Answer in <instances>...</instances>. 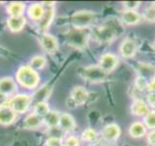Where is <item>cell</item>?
I'll return each mask as SVG.
<instances>
[{"mask_svg":"<svg viewBox=\"0 0 155 146\" xmlns=\"http://www.w3.org/2000/svg\"><path fill=\"white\" fill-rule=\"evenodd\" d=\"M11 97H9L8 96L0 92V108L1 107H6L11 105Z\"/></svg>","mask_w":155,"mask_h":146,"instance_id":"e575fe53","label":"cell"},{"mask_svg":"<svg viewBox=\"0 0 155 146\" xmlns=\"http://www.w3.org/2000/svg\"><path fill=\"white\" fill-rule=\"evenodd\" d=\"M16 79L23 88L29 90L35 89L40 82L39 74L30 65L19 66L16 74Z\"/></svg>","mask_w":155,"mask_h":146,"instance_id":"7a4b0ae2","label":"cell"},{"mask_svg":"<svg viewBox=\"0 0 155 146\" xmlns=\"http://www.w3.org/2000/svg\"><path fill=\"white\" fill-rule=\"evenodd\" d=\"M147 103L152 108H155V92H148L147 95Z\"/></svg>","mask_w":155,"mask_h":146,"instance_id":"d590c367","label":"cell"},{"mask_svg":"<svg viewBox=\"0 0 155 146\" xmlns=\"http://www.w3.org/2000/svg\"><path fill=\"white\" fill-rule=\"evenodd\" d=\"M142 17L137 11H132V10H125L121 14V21L127 26H135L138 24Z\"/></svg>","mask_w":155,"mask_h":146,"instance_id":"2e32d148","label":"cell"},{"mask_svg":"<svg viewBox=\"0 0 155 146\" xmlns=\"http://www.w3.org/2000/svg\"><path fill=\"white\" fill-rule=\"evenodd\" d=\"M64 146H80V140L75 135H70L65 139Z\"/></svg>","mask_w":155,"mask_h":146,"instance_id":"1f68e13d","label":"cell"},{"mask_svg":"<svg viewBox=\"0 0 155 146\" xmlns=\"http://www.w3.org/2000/svg\"><path fill=\"white\" fill-rule=\"evenodd\" d=\"M148 105L143 99H136L131 104V113L138 117H144L148 113Z\"/></svg>","mask_w":155,"mask_h":146,"instance_id":"9a60e30c","label":"cell"},{"mask_svg":"<svg viewBox=\"0 0 155 146\" xmlns=\"http://www.w3.org/2000/svg\"><path fill=\"white\" fill-rule=\"evenodd\" d=\"M119 53L122 57L130 58L133 57L137 53V44L131 38H126L122 41L119 47Z\"/></svg>","mask_w":155,"mask_h":146,"instance_id":"30bf717a","label":"cell"},{"mask_svg":"<svg viewBox=\"0 0 155 146\" xmlns=\"http://www.w3.org/2000/svg\"><path fill=\"white\" fill-rule=\"evenodd\" d=\"M97 18V15L94 12L81 10L77 11L70 17V23L74 28L85 29L94 23Z\"/></svg>","mask_w":155,"mask_h":146,"instance_id":"3957f363","label":"cell"},{"mask_svg":"<svg viewBox=\"0 0 155 146\" xmlns=\"http://www.w3.org/2000/svg\"><path fill=\"white\" fill-rule=\"evenodd\" d=\"M123 27L117 21H108L92 31V37L100 43H110L119 36Z\"/></svg>","mask_w":155,"mask_h":146,"instance_id":"6da1fadb","label":"cell"},{"mask_svg":"<svg viewBox=\"0 0 155 146\" xmlns=\"http://www.w3.org/2000/svg\"><path fill=\"white\" fill-rule=\"evenodd\" d=\"M40 42L42 48L50 55H53L58 51L59 44H58L57 38L50 33H44L40 39Z\"/></svg>","mask_w":155,"mask_h":146,"instance_id":"52a82bcc","label":"cell"},{"mask_svg":"<svg viewBox=\"0 0 155 146\" xmlns=\"http://www.w3.org/2000/svg\"><path fill=\"white\" fill-rule=\"evenodd\" d=\"M46 146H64V141L58 136H51L46 140Z\"/></svg>","mask_w":155,"mask_h":146,"instance_id":"4dcf8cb0","label":"cell"},{"mask_svg":"<svg viewBox=\"0 0 155 146\" xmlns=\"http://www.w3.org/2000/svg\"><path fill=\"white\" fill-rule=\"evenodd\" d=\"M97 137H98L97 131L94 129H91V128L84 130L81 134V138L84 141H87V142H93L94 140L97 139Z\"/></svg>","mask_w":155,"mask_h":146,"instance_id":"83f0119b","label":"cell"},{"mask_svg":"<svg viewBox=\"0 0 155 146\" xmlns=\"http://www.w3.org/2000/svg\"><path fill=\"white\" fill-rule=\"evenodd\" d=\"M18 91V86L12 77H3L0 79V92L8 96L15 95Z\"/></svg>","mask_w":155,"mask_h":146,"instance_id":"7c38bea8","label":"cell"},{"mask_svg":"<svg viewBox=\"0 0 155 146\" xmlns=\"http://www.w3.org/2000/svg\"><path fill=\"white\" fill-rule=\"evenodd\" d=\"M60 114L58 111H50L48 114L44 118V123H45L48 128L52 129L59 125Z\"/></svg>","mask_w":155,"mask_h":146,"instance_id":"d4e9b609","label":"cell"},{"mask_svg":"<svg viewBox=\"0 0 155 146\" xmlns=\"http://www.w3.org/2000/svg\"><path fill=\"white\" fill-rule=\"evenodd\" d=\"M54 15H55L54 9L48 8L45 12V15H44L43 18L41 19V21L39 22V24H38L39 29L42 30V31H46L51 24L53 19H54Z\"/></svg>","mask_w":155,"mask_h":146,"instance_id":"44dd1931","label":"cell"},{"mask_svg":"<svg viewBox=\"0 0 155 146\" xmlns=\"http://www.w3.org/2000/svg\"><path fill=\"white\" fill-rule=\"evenodd\" d=\"M121 134L120 128L117 124L110 123L107 125L103 130V137L107 141H114L116 140Z\"/></svg>","mask_w":155,"mask_h":146,"instance_id":"4fadbf2b","label":"cell"},{"mask_svg":"<svg viewBox=\"0 0 155 146\" xmlns=\"http://www.w3.org/2000/svg\"><path fill=\"white\" fill-rule=\"evenodd\" d=\"M140 5V2L139 1H127L123 2V7L126 10H132V11H136V9H138Z\"/></svg>","mask_w":155,"mask_h":146,"instance_id":"d6a6232c","label":"cell"},{"mask_svg":"<svg viewBox=\"0 0 155 146\" xmlns=\"http://www.w3.org/2000/svg\"><path fill=\"white\" fill-rule=\"evenodd\" d=\"M144 18L148 19V21H151L154 22V19H155V8L153 6H150L148 7L147 10L144 11Z\"/></svg>","mask_w":155,"mask_h":146,"instance_id":"836d02e7","label":"cell"},{"mask_svg":"<svg viewBox=\"0 0 155 146\" xmlns=\"http://www.w3.org/2000/svg\"><path fill=\"white\" fill-rule=\"evenodd\" d=\"M152 6H153V7L155 8V2H153V4H152Z\"/></svg>","mask_w":155,"mask_h":146,"instance_id":"ab89813d","label":"cell"},{"mask_svg":"<svg viewBox=\"0 0 155 146\" xmlns=\"http://www.w3.org/2000/svg\"><path fill=\"white\" fill-rule=\"evenodd\" d=\"M129 134L135 138H139L147 134V127L140 122H135L129 128Z\"/></svg>","mask_w":155,"mask_h":146,"instance_id":"cb8c5ba5","label":"cell"},{"mask_svg":"<svg viewBox=\"0 0 155 146\" xmlns=\"http://www.w3.org/2000/svg\"><path fill=\"white\" fill-rule=\"evenodd\" d=\"M154 22H155V19H154Z\"/></svg>","mask_w":155,"mask_h":146,"instance_id":"b9f144b4","label":"cell"},{"mask_svg":"<svg viewBox=\"0 0 155 146\" xmlns=\"http://www.w3.org/2000/svg\"><path fill=\"white\" fill-rule=\"evenodd\" d=\"M92 146H96V145H92ZM101 146H104V145H101Z\"/></svg>","mask_w":155,"mask_h":146,"instance_id":"60d3db41","label":"cell"},{"mask_svg":"<svg viewBox=\"0 0 155 146\" xmlns=\"http://www.w3.org/2000/svg\"><path fill=\"white\" fill-rule=\"evenodd\" d=\"M47 64V58L43 56H35L30 60V66L33 69H43Z\"/></svg>","mask_w":155,"mask_h":146,"instance_id":"4316f807","label":"cell"},{"mask_svg":"<svg viewBox=\"0 0 155 146\" xmlns=\"http://www.w3.org/2000/svg\"><path fill=\"white\" fill-rule=\"evenodd\" d=\"M59 126L62 130L64 131H72L76 128V121L71 114L64 113L60 114V120H59Z\"/></svg>","mask_w":155,"mask_h":146,"instance_id":"ac0fdd59","label":"cell"},{"mask_svg":"<svg viewBox=\"0 0 155 146\" xmlns=\"http://www.w3.org/2000/svg\"><path fill=\"white\" fill-rule=\"evenodd\" d=\"M147 91L148 92H155V77L150 79L147 85Z\"/></svg>","mask_w":155,"mask_h":146,"instance_id":"74e56055","label":"cell"},{"mask_svg":"<svg viewBox=\"0 0 155 146\" xmlns=\"http://www.w3.org/2000/svg\"><path fill=\"white\" fill-rule=\"evenodd\" d=\"M32 103L31 96L26 94H18L12 97L11 99V108L16 112V113H25L28 110L29 106Z\"/></svg>","mask_w":155,"mask_h":146,"instance_id":"8992f818","label":"cell"},{"mask_svg":"<svg viewBox=\"0 0 155 146\" xmlns=\"http://www.w3.org/2000/svg\"><path fill=\"white\" fill-rule=\"evenodd\" d=\"M52 88L50 84H46L42 86L41 88L34 92V94L31 96V99H32V103L36 104L39 103V102H47V100L48 99L51 94V90Z\"/></svg>","mask_w":155,"mask_h":146,"instance_id":"8fae6325","label":"cell"},{"mask_svg":"<svg viewBox=\"0 0 155 146\" xmlns=\"http://www.w3.org/2000/svg\"><path fill=\"white\" fill-rule=\"evenodd\" d=\"M153 50L155 51V40H154V42H153Z\"/></svg>","mask_w":155,"mask_h":146,"instance_id":"f35d334b","label":"cell"},{"mask_svg":"<svg viewBox=\"0 0 155 146\" xmlns=\"http://www.w3.org/2000/svg\"><path fill=\"white\" fill-rule=\"evenodd\" d=\"M80 75L90 83H102L106 80V73L99 65H88L80 70Z\"/></svg>","mask_w":155,"mask_h":146,"instance_id":"5b68a950","label":"cell"},{"mask_svg":"<svg viewBox=\"0 0 155 146\" xmlns=\"http://www.w3.org/2000/svg\"><path fill=\"white\" fill-rule=\"evenodd\" d=\"M138 69L140 72V76H142L147 80V78H154L155 77V65L150 64L147 62H139Z\"/></svg>","mask_w":155,"mask_h":146,"instance_id":"7402d4cb","label":"cell"},{"mask_svg":"<svg viewBox=\"0 0 155 146\" xmlns=\"http://www.w3.org/2000/svg\"><path fill=\"white\" fill-rule=\"evenodd\" d=\"M50 111L51 110H50V107H48V102H39V103L34 104L33 113L42 117V118H45Z\"/></svg>","mask_w":155,"mask_h":146,"instance_id":"484cf974","label":"cell"},{"mask_svg":"<svg viewBox=\"0 0 155 146\" xmlns=\"http://www.w3.org/2000/svg\"><path fill=\"white\" fill-rule=\"evenodd\" d=\"M143 124L148 129H155V110L148 111L143 117Z\"/></svg>","mask_w":155,"mask_h":146,"instance_id":"f1b7e54d","label":"cell"},{"mask_svg":"<svg viewBox=\"0 0 155 146\" xmlns=\"http://www.w3.org/2000/svg\"><path fill=\"white\" fill-rule=\"evenodd\" d=\"M26 23V19L24 16L21 17H10L7 19V26L13 32H18L24 27Z\"/></svg>","mask_w":155,"mask_h":146,"instance_id":"d6986e66","label":"cell"},{"mask_svg":"<svg viewBox=\"0 0 155 146\" xmlns=\"http://www.w3.org/2000/svg\"><path fill=\"white\" fill-rule=\"evenodd\" d=\"M118 64V57L111 53H107L100 57L99 66L103 69L106 73L113 71Z\"/></svg>","mask_w":155,"mask_h":146,"instance_id":"9c48e42d","label":"cell"},{"mask_svg":"<svg viewBox=\"0 0 155 146\" xmlns=\"http://www.w3.org/2000/svg\"><path fill=\"white\" fill-rule=\"evenodd\" d=\"M25 5L22 2H12L7 6V13L11 17H21L23 16Z\"/></svg>","mask_w":155,"mask_h":146,"instance_id":"603a6c76","label":"cell"},{"mask_svg":"<svg viewBox=\"0 0 155 146\" xmlns=\"http://www.w3.org/2000/svg\"><path fill=\"white\" fill-rule=\"evenodd\" d=\"M147 141L150 146H155V130H151L147 134Z\"/></svg>","mask_w":155,"mask_h":146,"instance_id":"8d00e7d4","label":"cell"},{"mask_svg":"<svg viewBox=\"0 0 155 146\" xmlns=\"http://www.w3.org/2000/svg\"><path fill=\"white\" fill-rule=\"evenodd\" d=\"M17 115L11 106L1 107L0 108V124L3 126H9L16 121Z\"/></svg>","mask_w":155,"mask_h":146,"instance_id":"5bb4252c","label":"cell"},{"mask_svg":"<svg viewBox=\"0 0 155 146\" xmlns=\"http://www.w3.org/2000/svg\"><path fill=\"white\" fill-rule=\"evenodd\" d=\"M147 85L148 82L145 78L142 76H138L135 80V86L137 88V90L140 92H143V91H147Z\"/></svg>","mask_w":155,"mask_h":146,"instance_id":"f546056e","label":"cell"},{"mask_svg":"<svg viewBox=\"0 0 155 146\" xmlns=\"http://www.w3.org/2000/svg\"><path fill=\"white\" fill-rule=\"evenodd\" d=\"M45 12L46 11H45V9H44L43 5L39 3L31 4L27 9L28 17L31 19H33V21H38V22L41 21V19L43 18L44 15H45Z\"/></svg>","mask_w":155,"mask_h":146,"instance_id":"ffe728a7","label":"cell"},{"mask_svg":"<svg viewBox=\"0 0 155 146\" xmlns=\"http://www.w3.org/2000/svg\"><path fill=\"white\" fill-rule=\"evenodd\" d=\"M89 33L85 29H78L74 28L66 34V38L68 43L79 50H84L87 46V39Z\"/></svg>","mask_w":155,"mask_h":146,"instance_id":"277c9868","label":"cell"},{"mask_svg":"<svg viewBox=\"0 0 155 146\" xmlns=\"http://www.w3.org/2000/svg\"><path fill=\"white\" fill-rule=\"evenodd\" d=\"M87 99H88V92L82 86H77L73 88L69 100L73 105H82L85 103Z\"/></svg>","mask_w":155,"mask_h":146,"instance_id":"ba28073f","label":"cell"},{"mask_svg":"<svg viewBox=\"0 0 155 146\" xmlns=\"http://www.w3.org/2000/svg\"><path fill=\"white\" fill-rule=\"evenodd\" d=\"M44 124V118L36 115L35 113H31L23 121V127L28 130H36L39 129Z\"/></svg>","mask_w":155,"mask_h":146,"instance_id":"e0dca14e","label":"cell"}]
</instances>
